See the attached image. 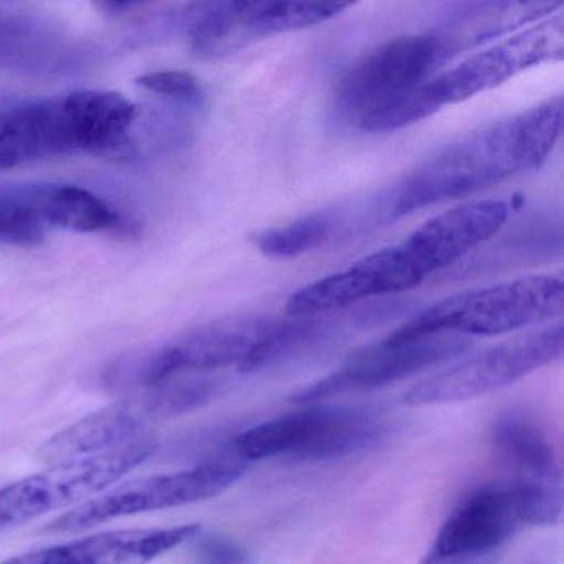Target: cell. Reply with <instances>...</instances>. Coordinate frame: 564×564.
<instances>
[{
  "label": "cell",
  "mask_w": 564,
  "mask_h": 564,
  "mask_svg": "<svg viewBox=\"0 0 564 564\" xmlns=\"http://www.w3.org/2000/svg\"><path fill=\"white\" fill-rule=\"evenodd\" d=\"M563 131L561 95L481 128L419 164L388 199L389 217L474 196L517 174L538 170Z\"/></svg>",
  "instance_id": "1"
},
{
  "label": "cell",
  "mask_w": 564,
  "mask_h": 564,
  "mask_svg": "<svg viewBox=\"0 0 564 564\" xmlns=\"http://www.w3.org/2000/svg\"><path fill=\"white\" fill-rule=\"evenodd\" d=\"M563 19H547L434 75L411 94L366 118L359 128L384 133L417 123L442 108L494 90L528 68L563 57Z\"/></svg>",
  "instance_id": "2"
},
{
  "label": "cell",
  "mask_w": 564,
  "mask_h": 564,
  "mask_svg": "<svg viewBox=\"0 0 564 564\" xmlns=\"http://www.w3.org/2000/svg\"><path fill=\"white\" fill-rule=\"evenodd\" d=\"M279 319L236 315L214 319L154 348L118 356L101 368V388L110 392H141L181 376L243 368L275 328Z\"/></svg>",
  "instance_id": "3"
},
{
  "label": "cell",
  "mask_w": 564,
  "mask_h": 564,
  "mask_svg": "<svg viewBox=\"0 0 564 564\" xmlns=\"http://www.w3.org/2000/svg\"><path fill=\"white\" fill-rule=\"evenodd\" d=\"M457 262L445 234L427 220L395 246L296 290L285 305L286 316L341 312L349 306L391 293L408 292L429 275Z\"/></svg>",
  "instance_id": "4"
},
{
  "label": "cell",
  "mask_w": 564,
  "mask_h": 564,
  "mask_svg": "<svg viewBox=\"0 0 564 564\" xmlns=\"http://www.w3.org/2000/svg\"><path fill=\"white\" fill-rule=\"evenodd\" d=\"M563 513L561 484L511 480L488 484L445 518L422 564L480 560L524 527H550Z\"/></svg>",
  "instance_id": "5"
},
{
  "label": "cell",
  "mask_w": 564,
  "mask_h": 564,
  "mask_svg": "<svg viewBox=\"0 0 564 564\" xmlns=\"http://www.w3.org/2000/svg\"><path fill=\"white\" fill-rule=\"evenodd\" d=\"M391 431V424L371 411L306 404L247 429L227 447L247 465L273 457L332 460L378 447Z\"/></svg>",
  "instance_id": "6"
},
{
  "label": "cell",
  "mask_w": 564,
  "mask_h": 564,
  "mask_svg": "<svg viewBox=\"0 0 564 564\" xmlns=\"http://www.w3.org/2000/svg\"><path fill=\"white\" fill-rule=\"evenodd\" d=\"M563 310V279L543 273L448 296L394 333L405 336L454 333L465 338L503 335L550 322L561 316Z\"/></svg>",
  "instance_id": "7"
},
{
  "label": "cell",
  "mask_w": 564,
  "mask_h": 564,
  "mask_svg": "<svg viewBox=\"0 0 564 564\" xmlns=\"http://www.w3.org/2000/svg\"><path fill=\"white\" fill-rule=\"evenodd\" d=\"M216 392L217 382L206 376H183L158 388L134 392L54 435L42 447V458L62 464L130 444L140 438L148 425L200 408Z\"/></svg>",
  "instance_id": "8"
},
{
  "label": "cell",
  "mask_w": 564,
  "mask_h": 564,
  "mask_svg": "<svg viewBox=\"0 0 564 564\" xmlns=\"http://www.w3.org/2000/svg\"><path fill=\"white\" fill-rule=\"evenodd\" d=\"M249 465L226 447L189 470L151 475L120 485L107 495L55 520L48 527L54 533H77L113 518L130 517L144 511L166 510L196 503L223 494L232 487Z\"/></svg>",
  "instance_id": "9"
},
{
  "label": "cell",
  "mask_w": 564,
  "mask_h": 564,
  "mask_svg": "<svg viewBox=\"0 0 564 564\" xmlns=\"http://www.w3.org/2000/svg\"><path fill=\"white\" fill-rule=\"evenodd\" d=\"M349 8L345 2H203L187 6L183 32L194 54L223 57L260 39L323 24Z\"/></svg>",
  "instance_id": "10"
},
{
  "label": "cell",
  "mask_w": 564,
  "mask_h": 564,
  "mask_svg": "<svg viewBox=\"0 0 564 564\" xmlns=\"http://www.w3.org/2000/svg\"><path fill=\"white\" fill-rule=\"evenodd\" d=\"M156 444L151 438H138L111 451L55 464L0 488V530L100 494L148 460Z\"/></svg>",
  "instance_id": "11"
},
{
  "label": "cell",
  "mask_w": 564,
  "mask_h": 564,
  "mask_svg": "<svg viewBox=\"0 0 564 564\" xmlns=\"http://www.w3.org/2000/svg\"><path fill=\"white\" fill-rule=\"evenodd\" d=\"M437 35L392 39L356 62L338 84L336 105L346 117L361 123L382 108L411 94L434 77L452 57Z\"/></svg>",
  "instance_id": "12"
},
{
  "label": "cell",
  "mask_w": 564,
  "mask_h": 564,
  "mask_svg": "<svg viewBox=\"0 0 564 564\" xmlns=\"http://www.w3.org/2000/svg\"><path fill=\"white\" fill-rule=\"evenodd\" d=\"M563 349V325L520 336L424 379L409 389L404 401L409 405H431L478 398L557 361Z\"/></svg>",
  "instance_id": "13"
},
{
  "label": "cell",
  "mask_w": 564,
  "mask_h": 564,
  "mask_svg": "<svg viewBox=\"0 0 564 564\" xmlns=\"http://www.w3.org/2000/svg\"><path fill=\"white\" fill-rule=\"evenodd\" d=\"M470 339L454 333L405 336L392 332L388 338L359 349L328 378L303 389L296 402L316 404L349 389H375L394 384L424 369L460 358Z\"/></svg>",
  "instance_id": "14"
},
{
  "label": "cell",
  "mask_w": 564,
  "mask_h": 564,
  "mask_svg": "<svg viewBox=\"0 0 564 564\" xmlns=\"http://www.w3.org/2000/svg\"><path fill=\"white\" fill-rule=\"evenodd\" d=\"M200 533L199 524L94 534L11 560L12 564H148Z\"/></svg>",
  "instance_id": "15"
},
{
  "label": "cell",
  "mask_w": 564,
  "mask_h": 564,
  "mask_svg": "<svg viewBox=\"0 0 564 564\" xmlns=\"http://www.w3.org/2000/svg\"><path fill=\"white\" fill-rule=\"evenodd\" d=\"M77 151L107 160L133 161L138 154L131 137L137 105L115 91L80 90L62 98Z\"/></svg>",
  "instance_id": "16"
},
{
  "label": "cell",
  "mask_w": 564,
  "mask_h": 564,
  "mask_svg": "<svg viewBox=\"0 0 564 564\" xmlns=\"http://www.w3.org/2000/svg\"><path fill=\"white\" fill-rule=\"evenodd\" d=\"M490 434L498 457L513 470V480L561 484L556 448L536 421L521 412H507L495 419Z\"/></svg>",
  "instance_id": "17"
},
{
  "label": "cell",
  "mask_w": 564,
  "mask_h": 564,
  "mask_svg": "<svg viewBox=\"0 0 564 564\" xmlns=\"http://www.w3.org/2000/svg\"><path fill=\"white\" fill-rule=\"evenodd\" d=\"M45 219L48 227L80 234L123 227V217L110 204L90 191L61 184H48L45 194Z\"/></svg>",
  "instance_id": "18"
},
{
  "label": "cell",
  "mask_w": 564,
  "mask_h": 564,
  "mask_svg": "<svg viewBox=\"0 0 564 564\" xmlns=\"http://www.w3.org/2000/svg\"><path fill=\"white\" fill-rule=\"evenodd\" d=\"M48 184L0 187V242L39 246L48 230L45 194Z\"/></svg>",
  "instance_id": "19"
},
{
  "label": "cell",
  "mask_w": 564,
  "mask_h": 564,
  "mask_svg": "<svg viewBox=\"0 0 564 564\" xmlns=\"http://www.w3.org/2000/svg\"><path fill=\"white\" fill-rule=\"evenodd\" d=\"M341 226L335 210L306 214L282 227L265 230L253 237L257 250L270 259H295L325 246Z\"/></svg>",
  "instance_id": "20"
},
{
  "label": "cell",
  "mask_w": 564,
  "mask_h": 564,
  "mask_svg": "<svg viewBox=\"0 0 564 564\" xmlns=\"http://www.w3.org/2000/svg\"><path fill=\"white\" fill-rule=\"evenodd\" d=\"M137 84L144 90L153 91L161 97L183 104H197L203 97L199 82L186 72L163 70L150 72L137 78Z\"/></svg>",
  "instance_id": "21"
},
{
  "label": "cell",
  "mask_w": 564,
  "mask_h": 564,
  "mask_svg": "<svg viewBox=\"0 0 564 564\" xmlns=\"http://www.w3.org/2000/svg\"><path fill=\"white\" fill-rule=\"evenodd\" d=\"M194 556L197 564H252L249 551L223 534H197Z\"/></svg>",
  "instance_id": "22"
},
{
  "label": "cell",
  "mask_w": 564,
  "mask_h": 564,
  "mask_svg": "<svg viewBox=\"0 0 564 564\" xmlns=\"http://www.w3.org/2000/svg\"><path fill=\"white\" fill-rule=\"evenodd\" d=\"M25 163L15 138L14 127L8 110L0 111V170H11Z\"/></svg>",
  "instance_id": "23"
},
{
  "label": "cell",
  "mask_w": 564,
  "mask_h": 564,
  "mask_svg": "<svg viewBox=\"0 0 564 564\" xmlns=\"http://www.w3.org/2000/svg\"><path fill=\"white\" fill-rule=\"evenodd\" d=\"M460 564H475V561H468V563H460Z\"/></svg>",
  "instance_id": "24"
},
{
  "label": "cell",
  "mask_w": 564,
  "mask_h": 564,
  "mask_svg": "<svg viewBox=\"0 0 564 564\" xmlns=\"http://www.w3.org/2000/svg\"><path fill=\"white\" fill-rule=\"evenodd\" d=\"M0 564H12L11 561H4V563H0Z\"/></svg>",
  "instance_id": "25"
}]
</instances>
